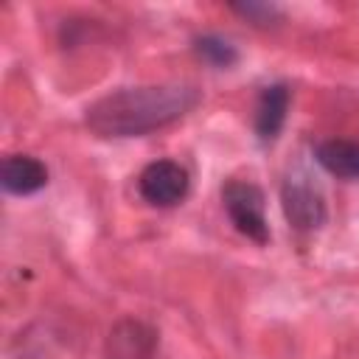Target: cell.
<instances>
[{
  "label": "cell",
  "instance_id": "obj_1",
  "mask_svg": "<svg viewBox=\"0 0 359 359\" xmlns=\"http://www.w3.org/2000/svg\"><path fill=\"white\" fill-rule=\"evenodd\" d=\"M199 104L194 84H146L101 95L87 107V126L101 137H137L168 126Z\"/></svg>",
  "mask_w": 359,
  "mask_h": 359
},
{
  "label": "cell",
  "instance_id": "obj_2",
  "mask_svg": "<svg viewBox=\"0 0 359 359\" xmlns=\"http://www.w3.org/2000/svg\"><path fill=\"white\" fill-rule=\"evenodd\" d=\"M222 202L224 210L233 222V227L247 236L255 244H266L269 241V224H266V199L264 191L250 182V180H230L222 188Z\"/></svg>",
  "mask_w": 359,
  "mask_h": 359
},
{
  "label": "cell",
  "instance_id": "obj_3",
  "mask_svg": "<svg viewBox=\"0 0 359 359\" xmlns=\"http://www.w3.org/2000/svg\"><path fill=\"white\" fill-rule=\"evenodd\" d=\"M280 199H283V213H286L292 227L317 230L325 222V196L311 182L309 174L292 171L280 188Z\"/></svg>",
  "mask_w": 359,
  "mask_h": 359
},
{
  "label": "cell",
  "instance_id": "obj_4",
  "mask_svg": "<svg viewBox=\"0 0 359 359\" xmlns=\"http://www.w3.org/2000/svg\"><path fill=\"white\" fill-rule=\"evenodd\" d=\"M137 191L154 208H174V205H180L188 196L191 180H188V171L180 163H174V160H154V163H149L140 171Z\"/></svg>",
  "mask_w": 359,
  "mask_h": 359
},
{
  "label": "cell",
  "instance_id": "obj_5",
  "mask_svg": "<svg viewBox=\"0 0 359 359\" xmlns=\"http://www.w3.org/2000/svg\"><path fill=\"white\" fill-rule=\"evenodd\" d=\"M289 101H292V93L280 81L261 90L258 104H255V135L261 143H272L280 135V129L286 123Z\"/></svg>",
  "mask_w": 359,
  "mask_h": 359
},
{
  "label": "cell",
  "instance_id": "obj_6",
  "mask_svg": "<svg viewBox=\"0 0 359 359\" xmlns=\"http://www.w3.org/2000/svg\"><path fill=\"white\" fill-rule=\"evenodd\" d=\"M0 182L14 196H31L48 185V168L31 154H11L3 160Z\"/></svg>",
  "mask_w": 359,
  "mask_h": 359
},
{
  "label": "cell",
  "instance_id": "obj_7",
  "mask_svg": "<svg viewBox=\"0 0 359 359\" xmlns=\"http://www.w3.org/2000/svg\"><path fill=\"white\" fill-rule=\"evenodd\" d=\"M154 356V331L143 323L123 320L109 331L107 359H151Z\"/></svg>",
  "mask_w": 359,
  "mask_h": 359
},
{
  "label": "cell",
  "instance_id": "obj_8",
  "mask_svg": "<svg viewBox=\"0 0 359 359\" xmlns=\"http://www.w3.org/2000/svg\"><path fill=\"white\" fill-rule=\"evenodd\" d=\"M317 163L342 180H359V143L356 140H325L314 149Z\"/></svg>",
  "mask_w": 359,
  "mask_h": 359
},
{
  "label": "cell",
  "instance_id": "obj_9",
  "mask_svg": "<svg viewBox=\"0 0 359 359\" xmlns=\"http://www.w3.org/2000/svg\"><path fill=\"white\" fill-rule=\"evenodd\" d=\"M194 50L202 62H208L210 67H219V70H227L238 62V50L230 39L219 36V34H202L194 39Z\"/></svg>",
  "mask_w": 359,
  "mask_h": 359
},
{
  "label": "cell",
  "instance_id": "obj_10",
  "mask_svg": "<svg viewBox=\"0 0 359 359\" xmlns=\"http://www.w3.org/2000/svg\"><path fill=\"white\" fill-rule=\"evenodd\" d=\"M233 11L247 17L255 25H269V22H275L280 17V8L275 3H252V0L250 3H233Z\"/></svg>",
  "mask_w": 359,
  "mask_h": 359
}]
</instances>
